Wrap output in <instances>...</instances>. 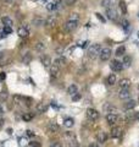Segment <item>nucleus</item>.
I'll return each instance as SVG.
<instances>
[{"label": "nucleus", "instance_id": "48", "mask_svg": "<svg viewBox=\"0 0 139 147\" xmlns=\"http://www.w3.org/2000/svg\"><path fill=\"white\" fill-rule=\"evenodd\" d=\"M26 134H27V136H34V132H33V131H31V130H27V131H26Z\"/></svg>", "mask_w": 139, "mask_h": 147}, {"label": "nucleus", "instance_id": "45", "mask_svg": "<svg viewBox=\"0 0 139 147\" xmlns=\"http://www.w3.org/2000/svg\"><path fill=\"white\" fill-rule=\"evenodd\" d=\"M7 34L5 33V32H4V30H0V39L1 38H4V37H6Z\"/></svg>", "mask_w": 139, "mask_h": 147}, {"label": "nucleus", "instance_id": "16", "mask_svg": "<svg viewBox=\"0 0 139 147\" xmlns=\"http://www.w3.org/2000/svg\"><path fill=\"white\" fill-rule=\"evenodd\" d=\"M50 74H51V77H57L59 76V74H60V67L56 66V65H53V66H50Z\"/></svg>", "mask_w": 139, "mask_h": 147}, {"label": "nucleus", "instance_id": "14", "mask_svg": "<svg viewBox=\"0 0 139 147\" xmlns=\"http://www.w3.org/2000/svg\"><path fill=\"white\" fill-rule=\"evenodd\" d=\"M56 17L55 16H49L48 18L45 20V26L46 27H54L55 25H56Z\"/></svg>", "mask_w": 139, "mask_h": 147}, {"label": "nucleus", "instance_id": "8", "mask_svg": "<svg viewBox=\"0 0 139 147\" xmlns=\"http://www.w3.org/2000/svg\"><path fill=\"white\" fill-rule=\"evenodd\" d=\"M123 135V129L121 126H115L112 130H111V136L117 139V137H121Z\"/></svg>", "mask_w": 139, "mask_h": 147}, {"label": "nucleus", "instance_id": "9", "mask_svg": "<svg viewBox=\"0 0 139 147\" xmlns=\"http://www.w3.org/2000/svg\"><path fill=\"white\" fill-rule=\"evenodd\" d=\"M118 97H120V99H122V100L129 99L131 98V92H129L128 88H121V91H120V93H118Z\"/></svg>", "mask_w": 139, "mask_h": 147}, {"label": "nucleus", "instance_id": "4", "mask_svg": "<svg viewBox=\"0 0 139 147\" xmlns=\"http://www.w3.org/2000/svg\"><path fill=\"white\" fill-rule=\"evenodd\" d=\"M78 27V21H73V20H68L66 24L63 25V30L66 32H72L75 31Z\"/></svg>", "mask_w": 139, "mask_h": 147}, {"label": "nucleus", "instance_id": "2", "mask_svg": "<svg viewBox=\"0 0 139 147\" xmlns=\"http://www.w3.org/2000/svg\"><path fill=\"white\" fill-rule=\"evenodd\" d=\"M111 57V49L109 47H105V48H101V52L99 54V58L101 61H108Z\"/></svg>", "mask_w": 139, "mask_h": 147}, {"label": "nucleus", "instance_id": "20", "mask_svg": "<svg viewBox=\"0 0 139 147\" xmlns=\"http://www.w3.org/2000/svg\"><path fill=\"white\" fill-rule=\"evenodd\" d=\"M129 86H131V81L128 79H122L120 81V87L121 88H129Z\"/></svg>", "mask_w": 139, "mask_h": 147}, {"label": "nucleus", "instance_id": "56", "mask_svg": "<svg viewBox=\"0 0 139 147\" xmlns=\"http://www.w3.org/2000/svg\"><path fill=\"white\" fill-rule=\"evenodd\" d=\"M43 1H46V0H43Z\"/></svg>", "mask_w": 139, "mask_h": 147}, {"label": "nucleus", "instance_id": "29", "mask_svg": "<svg viewBox=\"0 0 139 147\" xmlns=\"http://www.w3.org/2000/svg\"><path fill=\"white\" fill-rule=\"evenodd\" d=\"M111 5H112V1H111V0H103V1H101V6L105 7V9L111 7Z\"/></svg>", "mask_w": 139, "mask_h": 147}, {"label": "nucleus", "instance_id": "5", "mask_svg": "<svg viewBox=\"0 0 139 147\" xmlns=\"http://www.w3.org/2000/svg\"><path fill=\"white\" fill-rule=\"evenodd\" d=\"M110 67H111V70L112 71L120 72V71L123 70V64L121 61H118V60H112L110 63Z\"/></svg>", "mask_w": 139, "mask_h": 147}, {"label": "nucleus", "instance_id": "27", "mask_svg": "<svg viewBox=\"0 0 139 147\" xmlns=\"http://www.w3.org/2000/svg\"><path fill=\"white\" fill-rule=\"evenodd\" d=\"M46 110H48V105H45L43 103H39L37 105V112L38 113H45Z\"/></svg>", "mask_w": 139, "mask_h": 147}, {"label": "nucleus", "instance_id": "53", "mask_svg": "<svg viewBox=\"0 0 139 147\" xmlns=\"http://www.w3.org/2000/svg\"><path fill=\"white\" fill-rule=\"evenodd\" d=\"M4 58V53H0V59Z\"/></svg>", "mask_w": 139, "mask_h": 147}, {"label": "nucleus", "instance_id": "6", "mask_svg": "<svg viewBox=\"0 0 139 147\" xmlns=\"http://www.w3.org/2000/svg\"><path fill=\"white\" fill-rule=\"evenodd\" d=\"M61 4H62V0H55L53 3H49L48 5H46V9H48L49 11H55L61 7Z\"/></svg>", "mask_w": 139, "mask_h": 147}, {"label": "nucleus", "instance_id": "33", "mask_svg": "<svg viewBox=\"0 0 139 147\" xmlns=\"http://www.w3.org/2000/svg\"><path fill=\"white\" fill-rule=\"evenodd\" d=\"M120 7H121L122 13H126V12H127V5H126V3H124V1L120 3Z\"/></svg>", "mask_w": 139, "mask_h": 147}, {"label": "nucleus", "instance_id": "55", "mask_svg": "<svg viewBox=\"0 0 139 147\" xmlns=\"http://www.w3.org/2000/svg\"><path fill=\"white\" fill-rule=\"evenodd\" d=\"M137 34H138V37H139V32H138V33H137Z\"/></svg>", "mask_w": 139, "mask_h": 147}, {"label": "nucleus", "instance_id": "18", "mask_svg": "<svg viewBox=\"0 0 139 147\" xmlns=\"http://www.w3.org/2000/svg\"><path fill=\"white\" fill-rule=\"evenodd\" d=\"M65 64H66V59L65 58H62V57H59V58H56L54 60V65H56V66H63Z\"/></svg>", "mask_w": 139, "mask_h": 147}, {"label": "nucleus", "instance_id": "52", "mask_svg": "<svg viewBox=\"0 0 139 147\" xmlns=\"http://www.w3.org/2000/svg\"><path fill=\"white\" fill-rule=\"evenodd\" d=\"M3 113H4V109H3V107H1V105H0V115H1Z\"/></svg>", "mask_w": 139, "mask_h": 147}, {"label": "nucleus", "instance_id": "31", "mask_svg": "<svg viewBox=\"0 0 139 147\" xmlns=\"http://www.w3.org/2000/svg\"><path fill=\"white\" fill-rule=\"evenodd\" d=\"M115 82H116V75L115 74H111V75L108 77V84L109 85H115Z\"/></svg>", "mask_w": 139, "mask_h": 147}, {"label": "nucleus", "instance_id": "7", "mask_svg": "<svg viewBox=\"0 0 139 147\" xmlns=\"http://www.w3.org/2000/svg\"><path fill=\"white\" fill-rule=\"evenodd\" d=\"M106 16H108L109 20L111 21H115V20H117V11L115 10V7H109V9H106Z\"/></svg>", "mask_w": 139, "mask_h": 147}, {"label": "nucleus", "instance_id": "38", "mask_svg": "<svg viewBox=\"0 0 139 147\" xmlns=\"http://www.w3.org/2000/svg\"><path fill=\"white\" fill-rule=\"evenodd\" d=\"M70 147H78V142L75 139L71 140V141H70Z\"/></svg>", "mask_w": 139, "mask_h": 147}, {"label": "nucleus", "instance_id": "36", "mask_svg": "<svg viewBox=\"0 0 139 147\" xmlns=\"http://www.w3.org/2000/svg\"><path fill=\"white\" fill-rule=\"evenodd\" d=\"M77 0H65V4H66L67 6H72V5H75Z\"/></svg>", "mask_w": 139, "mask_h": 147}, {"label": "nucleus", "instance_id": "13", "mask_svg": "<svg viewBox=\"0 0 139 147\" xmlns=\"http://www.w3.org/2000/svg\"><path fill=\"white\" fill-rule=\"evenodd\" d=\"M103 110L105 113H114V112H116V110H117V108L115 107V105H112L111 103H105L104 105H103Z\"/></svg>", "mask_w": 139, "mask_h": 147}, {"label": "nucleus", "instance_id": "17", "mask_svg": "<svg viewBox=\"0 0 139 147\" xmlns=\"http://www.w3.org/2000/svg\"><path fill=\"white\" fill-rule=\"evenodd\" d=\"M32 24H33L34 26H37V27H39V26L45 25V20H43L41 17H34L33 21H32Z\"/></svg>", "mask_w": 139, "mask_h": 147}, {"label": "nucleus", "instance_id": "34", "mask_svg": "<svg viewBox=\"0 0 139 147\" xmlns=\"http://www.w3.org/2000/svg\"><path fill=\"white\" fill-rule=\"evenodd\" d=\"M31 59H32L31 54H29V53H27V54L25 55V58H23V64H28V63L31 61Z\"/></svg>", "mask_w": 139, "mask_h": 147}, {"label": "nucleus", "instance_id": "41", "mask_svg": "<svg viewBox=\"0 0 139 147\" xmlns=\"http://www.w3.org/2000/svg\"><path fill=\"white\" fill-rule=\"evenodd\" d=\"M95 16H96V17H98V18H99V20H100L101 22H105V18H104L103 16H101V13H99V12H96V13H95Z\"/></svg>", "mask_w": 139, "mask_h": 147}, {"label": "nucleus", "instance_id": "25", "mask_svg": "<svg viewBox=\"0 0 139 147\" xmlns=\"http://www.w3.org/2000/svg\"><path fill=\"white\" fill-rule=\"evenodd\" d=\"M1 22L4 24V26H9V27H11V26L13 25V21L11 20L10 17H7V16L3 17V18H1Z\"/></svg>", "mask_w": 139, "mask_h": 147}, {"label": "nucleus", "instance_id": "23", "mask_svg": "<svg viewBox=\"0 0 139 147\" xmlns=\"http://www.w3.org/2000/svg\"><path fill=\"white\" fill-rule=\"evenodd\" d=\"M122 64H123V66H126V67L131 66V64H132V58L129 57V55H123V61H122Z\"/></svg>", "mask_w": 139, "mask_h": 147}, {"label": "nucleus", "instance_id": "49", "mask_svg": "<svg viewBox=\"0 0 139 147\" xmlns=\"http://www.w3.org/2000/svg\"><path fill=\"white\" fill-rule=\"evenodd\" d=\"M4 126V119L3 118H0V129H1Z\"/></svg>", "mask_w": 139, "mask_h": 147}, {"label": "nucleus", "instance_id": "39", "mask_svg": "<svg viewBox=\"0 0 139 147\" xmlns=\"http://www.w3.org/2000/svg\"><path fill=\"white\" fill-rule=\"evenodd\" d=\"M80 99H81V94L80 93H76V94L72 96V100H73V102H76V100H80Z\"/></svg>", "mask_w": 139, "mask_h": 147}, {"label": "nucleus", "instance_id": "3", "mask_svg": "<svg viewBox=\"0 0 139 147\" xmlns=\"http://www.w3.org/2000/svg\"><path fill=\"white\" fill-rule=\"evenodd\" d=\"M86 114H87V118L90 119V120H93V121H95V120L99 119V112L94 108H88Z\"/></svg>", "mask_w": 139, "mask_h": 147}, {"label": "nucleus", "instance_id": "43", "mask_svg": "<svg viewBox=\"0 0 139 147\" xmlns=\"http://www.w3.org/2000/svg\"><path fill=\"white\" fill-rule=\"evenodd\" d=\"M50 147H62V145L60 144V142H53V144L50 145Z\"/></svg>", "mask_w": 139, "mask_h": 147}, {"label": "nucleus", "instance_id": "28", "mask_svg": "<svg viewBox=\"0 0 139 147\" xmlns=\"http://www.w3.org/2000/svg\"><path fill=\"white\" fill-rule=\"evenodd\" d=\"M34 48H35V50H38V52H43V50H45L46 45L43 42H38V43L34 45Z\"/></svg>", "mask_w": 139, "mask_h": 147}, {"label": "nucleus", "instance_id": "22", "mask_svg": "<svg viewBox=\"0 0 139 147\" xmlns=\"http://www.w3.org/2000/svg\"><path fill=\"white\" fill-rule=\"evenodd\" d=\"M78 92V87L76 85H71V86H68V88H67V93L70 96H73V94H76Z\"/></svg>", "mask_w": 139, "mask_h": 147}, {"label": "nucleus", "instance_id": "40", "mask_svg": "<svg viewBox=\"0 0 139 147\" xmlns=\"http://www.w3.org/2000/svg\"><path fill=\"white\" fill-rule=\"evenodd\" d=\"M29 146L31 147H40V144L37 141H32V142H29Z\"/></svg>", "mask_w": 139, "mask_h": 147}, {"label": "nucleus", "instance_id": "21", "mask_svg": "<svg viewBox=\"0 0 139 147\" xmlns=\"http://www.w3.org/2000/svg\"><path fill=\"white\" fill-rule=\"evenodd\" d=\"M136 105H137V102H136V100H134V99H129L128 102L124 104V108H126L127 110H131V109H133L134 107H136Z\"/></svg>", "mask_w": 139, "mask_h": 147}, {"label": "nucleus", "instance_id": "32", "mask_svg": "<svg viewBox=\"0 0 139 147\" xmlns=\"http://www.w3.org/2000/svg\"><path fill=\"white\" fill-rule=\"evenodd\" d=\"M48 127H49V130L51 131V132H56L59 130V126L56 125V124H54V123H50Z\"/></svg>", "mask_w": 139, "mask_h": 147}, {"label": "nucleus", "instance_id": "12", "mask_svg": "<svg viewBox=\"0 0 139 147\" xmlns=\"http://www.w3.org/2000/svg\"><path fill=\"white\" fill-rule=\"evenodd\" d=\"M96 140L100 144H105L106 141H108V134H106L105 131H99L98 135H96Z\"/></svg>", "mask_w": 139, "mask_h": 147}, {"label": "nucleus", "instance_id": "50", "mask_svg": "<svg viewBox=\"0 0 139 147\" xmlns=\"http://www.w3.org/2000/svg\"><path fill=\"white\" fill-rule=\"evenodd\" d=\"M89 147H100L98 144H92V145H89Z\"/></svg>", "mask_w": 139, "mask_h": 147}, {"label": "nucleus", "instance_id": "30", "mask_svg": "<svg viewBox=\"0 0 139 147\" xmlns=\"http://www.w3.org/2000/svg\"><path fill=\"white\" fill-rule=\"evenodd\" d=\"M33 117H34V114L33 113H27V114H23V120L25 121H29V120H32L33 119Z\"/></svg>", "mask_w": 139, "mask_h": 147}, {"label": "nucleus", "instance_id": "44", "mask_svg": "<svg viewBox=\"0 0 139 147\" xmlns=\"http://www.w3.org/2000/svg\"><path fill=\"white\" fill-rule=\"evenodd\" d=\"M5 79H6V72H1V74H0V80L4 81Z\"/></svg>", "mask_w": 139, "mask_h": 147}, {"label": "nucleus", "instance_id": "19", "mask_svg": "<svg viewBox=\"0 0 139 147\" xmlns=\"http://www.w3.org/2000/svg\"><path fill=\"white\" fill-rule=\"evenodd\" d=\"M13 102H15L16 104H23V103H26V97H22V96H20V94H16V96H13Z\"/></svg>", "mask_w": 139, "mask_h": 147}, {"label": "nucleus", "instance_id": "15", "mask_svg": "<svg viewBox=\"0 0 139 147\" xmlns=\"http://www.w3.org/2000/svg\"><path fill=\"white\" fill-rule=\"evenodd\" d=\"M41 64L45 66V67H50L51 66V59H50V57H48V55H43L40 59Z\"/></svg>", "mask_w": 139, "mask_h": 147}, {"label": "nucleus", "instance_id": "51", "mask_svg": "<svg viewBox=\"0 0 139 147\" xmlns=\"http://www.w3.org/2000/svg\"><path fill=\"white\" fill-rule=\"evenodd\" d=\"M134 118H136V119H137V120L139 121V112H138V113L136 114V115H134Z\"/></svg>", "mask_w": 139, "mask_h": 147}, {"label": "nucleus", "instance_id": "1", "mask_svg": "<svg viewBox=\"0 0 139 147\" xmlns=\"http://www.w3.org/2000/svg\"><path fill=\"white\" fill-rule=\"evenodd\" d=\"M101 52V45L95 43V44H92L89 49H88V57H89L90 59H95L99 57V54Z\"/></svg>", "mask_w": 139, "mask_h": 147}, {"label": "nucleus", "instance_id": "11", "mask_svg": "<svg viewBox=\"0 0 139 147\" xmlns=\"http://www.w3.org/2000/svg\"><path fill=\"white\" fill-rule=\"evenodd\" d=\"M117 119H118V117L116 113H109L108 115H106V120H108V123L110 125H114V124L117 121Z\"/></svg>", "mask_w": 139, "mask_h": 147}, {"label": "nucleus", "instance_id": "10", "mask_svg": "<svg viewBox=\"0 0 139 147\" xmlns=\"http://www.w3.org/2000/svg\"><path fill=\"white\" fill-rule=\"evenodd\" d=\"M17 34L21 37V38H27L28 37V34H29V32H28V27H20V28L17 30Z\"/></svg>", "mask_w": 139, "mask_h": 147}, {"label": "nucleus", "instance_id": "47", "mask_svg": "<svg viewBox=\"0 0 139 147\" xmlns=\"http://www.w3.org/2000/svg\"><path fill=\"white\" fill-rule=\"evenodd\" d=\"M88 44H89V42H87V40H86V42H83V43H81V44H80V47H82V48H86Z\"/></svg>", "mask_w": 139, "mask_h": 147}, {"label": "nucleus", "instance_id": "26", "mask_svg": "<svg viewBox=\"0 0 139 147\" xmlns=\"http://www.w3.org/2000/svg\"><path fill=\"white\" fill-rule=\"evenodd\" d=\"M63 125L66 127H72L73 125H75V120H73L72 118H66L63 120Z\"/></svg>", "mask_w": 139, "mask_h": 147}, {"label": "nucleus", "instance_id": "37", "mask_svg": "<svg viewBox=\"0 0 139 147\" xmlns=\"http://www.w3.org/2000/svg\"><path fill=\"white\" fill-rule=\"evenodd\" d=\"M78 18H80L78 13H71V16H70V20H73V21H78Z\"/></svg>", "mask_w": 139, "mask_h": 147}, {"label": "nucleus", "instance_id": "35", "mask_svg": "<svg viewBox=\"0 0 139 147\" xmlns=\"http://www.w3.org/2000/svg\"><path fill=\"white\" fill-rule=\"evenodd\" d=\"M4 32H5L6 34H10V33H12V28L11 27H9V26H4Z\"/></svg>", "mask_w": 139, "mask_h": 147}, {"label": "nucleus", "instance_id": "46", "mask_svg": "<svg viewBox=\"0 0 139 147\" xmlns=\"http://www.w3.org/2000/svg\"><path fill=\"white\" fill-rule=\"evenodd\" d=\"M0 98H1V99H6L7 98V93H6V92H3V93L0 94Z\"/></svg>", "mask_w": 139, "mask_h": 147}, {"label": "nucleus", "instance_id": "24", "mask_svg": "<svg viewBox=\"0 0 139 147\" xmlns=\"http://www.w3.org/2000/svg\"><path fill=\"white\" fill-rule=\"evenodd\" d=\"M124 53H126V47H124V45H120V47L116 49V55H117V57H123Z\"/></svg>", "mask_w": 139, "mask_h": 147}, {"label": "nucleus", "instance_id": "54", "mask_svg": "<svg viewBox=\"0 0 139 147\" xmlns=\"http://www.w3.org/2000/svg\"><path fill=\"white\" fill-rule=\"evenodd\" d=\"M4 1H7V3H10V1H12V0H4Z\"/></svg>", "mask_w": 139, "mask_h": 147}, {"label": "nucleus", "instance_id": "42", "mask_svg": "<svg viewBox=\"0 0 139 147\" xmlns=\"http://www.w3.org/2000/svg\"><path fill=\"white\" fill-rule=\"evenodd\" d=\"M122 27H123V28H128V27H129V22L127 20H124L122 22Z\"/></svg>", "mask_w": 139, "mask_h": 147}]
</instances>
